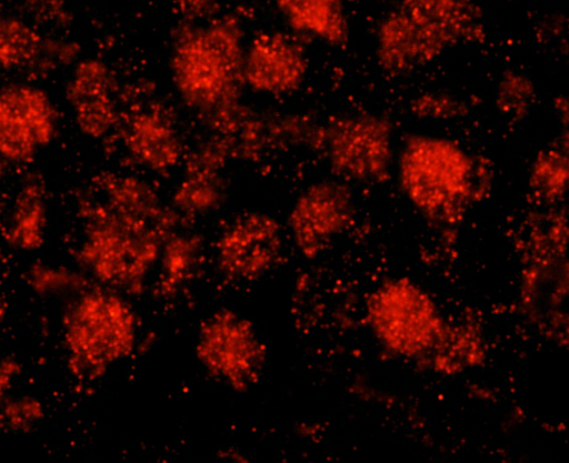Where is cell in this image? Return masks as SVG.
<instances>
[{
  "label": "cell",
  "instance_id": "cell-6",
  "mask_svg": "<svg viewBox=\"0 0 569 463\" xmlns=\"http://www.w3.org/2000/svg\"><path fill=\"white\" fill-rule=\"evenodd\" d=\"M371 324L391 350L423 356L443 339L441 320L428 295L408 280L385 283L369 301Z\"/></svg>",
  "mask_w": 569,
  "mask_h": 463
},
{
  "label": "cell",
  "instance_id": "cell-18",
  "mask_svg": "<svg viewBox=\"0 0 569 463\" xmlns=\"http://www.w3.org/2000/svg\"><path fill=\"white\" fill-rule=\"evenodd\" d=\"M46 41L19 18L0 16V71L24 70L40 62Z\"/></svg>",
  "mask_w": 569,
  "mask_h": 463
},
{
  "label": "cell",
  "instance_id": "cell-1",
  "mask_svg": "<svg viewBox=\"0 0 569 463\" xmlns=\"http://www.w3.org/2000/svg\"><path fill=\"white\" fill-rule=\"evenodd\" d=\"M171 225L151 187L134 177L110 175L102 181V200L84 213L79 261L109 289L139 293Z\"/></svg>",
  "mask_w": 569,
  "mask_h": 463
},
{
  "label": "cell",
  "instance_id": "cell-14",
  "mask_svg": "<svg viewBox=\"0 0 569 463\" xmlns=\"http://www.w3.org/2000/svg\"><path fill=\"white\" fill-rule=\"evenodd\" d=\"M229 154L221 139L208 142L193 153L172 198L180 213L202 215L221 204L226 189L221 171Z\"/></svg>",
  "mask_w": 569,
  "mask_h": 463
},
{
  "label": "cell",
  "instance_id": "cell-25",
  "mask_svg": "<svg viewBox=\"0 0 569 463\" xmlns=\"http://www.w3.org/2000/svg\"><path fill=\"white\" fill-rule=\"evenodd\" d=\"M20 372L21 365L16 358L0 355V405L11 395Z\"/></svg>",
  "mask_w": 569,
  "mask_h": 463
},
{
  "label": "cell",
  "instance_id": "cell-23",
  "mask_svg": "<svg viewBox=\"0 0 569 463\" xmlns=\"http://www.w3.org/2000/svg\"><path fill=\"white\" fill-rule=\"evenodd\" d=\"M27 282L34 293L52 295L79 289L81 278L66 268L39 263L28 271Z\"/></svg>",
  "mask_w": 569,
  "mask_h": 463
},
{
  "label": "cell",
  "instance_id": "cell-16",
  "mask_svg": "<svg viewBox=\"0 0 569 463\" xmlns=\"http://www.w3.org/2000/svg\"><path fill=\"white\" fill-rule=\"evenodd\" d=\"M277 3L295 31L332 46L347 40L348 22L341 0H277Z\"/></svg>",
  "mask_w": 569,
  "mask_h": 463
},
{
  "label": "cell",
  "instance_id": "cell-10",
  "mask_svg": "<svg viewBox=\"0 0 569 463\" xmlns=\"http://www.w3.org/2000/svg\"><path fill=\"white\" fill-rule=\"evenodd\" d=\"M353 200L346 184L319 181L307 188L291 207L288 224L296 246L308 259L318 256L347 227Z\"/></svg>",
  "mask_w": 569,
  "mask_h": 463
},
{
  "label": "cell",
  "instance_id": "cell-11",
  "mask_svg": "<svg viewBox=\"0 0 569 463\" xmlns=\"http://www.w3.org/2000/svg\"><path fill=\"white\" fill-rule=\"evenodd\" d=\"M282 250L278 221L263 212H250L237 218L220 234L216 252L224 275L253 281L277 263Z\"/></svg>",
  "mask_w": 569,
  "mask_h": 463
},
{
  "label": "cell",
  "instance_id": "cell-15",
  "mask_svg": "<svg viewBox=\"0 0 569 463\" xmlns=\"http://www.w3.org/2000/svg\"><path fill=\"white\" fill-rule=\"evenodd\" d=\"M124 144L139 164L157 172L174 168L183 152L173 122L164 112L156 109L141 111L131 119Z\"/></svg>",
  "mask_w": 569,
  "mask_h": 463
},
{
  "label": "cell",
  "instance_id": "cell-8",
  "mask_svg": "<svg viewBox=\"0 0 569 463\" xmlns=\"http://www.w3.org/2000/svg\"><path fill=\"white\" fill-rule=\"evenodd\" d=\"M320 148L338 177L358 182H380L392 159V128L381 115L349 117L320 129Z\"/></svg>",
  "mask_w": 569,
  "mask_h": 463
},
{
  "label": "cell",
  "instance_id": "cell-17",
  "mask_svg": "<svg viewBox=\"0 0 569 463\" xmlns=\"http://www.w3.org/2000/svg\"><path fill=\"white\" fill-rule=\"evenodd\" d=\"M48 227V208L43 184L29 179L20 188L9 219L8 240L26 252L39 250L44 241Z\"/></svg>",
  "mask_w": 569,
  "mask_h": 463
},
{
  "label": "cell",
  "instance_id": "cell-9",
  "mask_svg": "<svg viewBox=\"0 0 569 463\" xmlns=\"http://www.w3.org/2000/svg\"><path fill=\"white\" fill-rule=\"evenodd\" d=\"M57 115L48 94L27 83L0 89V157L14 163L31 161L52 141Z\"/></svg>",
  "mask_w": 569,
  "mask_h": 463
},
{
  "label": "cell",
  "instance_id": "cell-19",
  "mask_svg": "<svg viewBox=\"0 0 569 463\" xmlns=\"http://www.w3.org/2000/svg\"><path fill=\"white\" fill-rule=\"evenodd\" d=\"M200 252V239L191 234H169L161 253L162 293H172L190 274Z\"/></svg>",
  "mask_w": 569,
  "mask_h": 463
},
{
  "label": "cell",
  "instance_id": "cell-7",
  "mask_svg": "<svg viewBox=\"0 0 569 463\" xmlns=\"http://www.w3.org/2000/svg\"><path fill=\"white\" fill-rule=\"evenodd\" d=\"M196 355L212 376L242 392L259 379L267 348L250 320L234 311L222 310L201 324Z\"/></svg>",
  "mask_w": 569,
  "mask_h": 463
},
{
  "label": "cell",
  "instance_id": "cell-27",
  "mask_svg": "<svg viewBox=\"0 0 569 463\" xmlns=\"http://www.w3.org/2000/svg\"><path fill=\"white\" fill-rule=\"evenodd\" d=\"M1 8H2V3H1V0H0V16H1Z\"/></svg>",
  "mask_w": 569,
  "mask_h": 463
},
{
  "label": "cell",
  "instance_id": "cell-2",
  "mask_svg": "<svg viewBox=\"0 0 569 463\" xmlns=\"http://www.w3.org/2000/svg\"><path fill=\"white\" fill-rule=\"evenodd\" d=\"M244 51L233 18L181 27L173 39L170 71L183 102L222 125L231 121L244 83Z\"/></svg>",
  "mask_w": 569,
  "mask_h": 463
},
{
  "label": "cell",
  "instance_id": "cell-26",
  "mask_svg": "<svg viewBox=\"0 0 569 463\" xmlns=\"http://www.w3.org/2000/svg\"><path fill=\"white\" fill-rule=\"evenodd\" d=\"M23 1H26L28 3H31V4H37V3H40L43 0H23Z\"/></svg>",
  "mask_w": 569,
  "mask_h": 463
},
{
  "label": "cell",
  "instance_id": "cell-13",
  "mask_svg": "<svg viewBox=\"0 0 569 463\" xmlns=\"http://www.w3.org/2000/svg\"><path fill=\"white\" fill-rule=\"evenodd\" d=\"M116 89V79L103 61L88 58L76 64L64 93L74 123L82 134L100 139L117 124Z\"/></svg>",
  "mask_w": 569,
  "mask_h": 463
},
{
  "label": "cell",
  "instance_id": "cell-24",
  "mask_svg": "<svg viewBox=\"0 0 569 463\" xmlns=\"http://www.w3.org/2000/svg\"><path fill=\"white\" fill-rule=\"evenodd\" d=\"M411 112L420 119L449 120L465 117L467 104L453 94L440 91L423 92L410 102Z\"/></svg>",
  "mask_w": 569,
  "mask_h": 463
},
{
  "label": "cell",
  "instance_id": "cell-12",
  "mask_svg": "<svg viewBox=\"0 0 569 463\" xmlns=\"http://www.w3.org/2000/svg\"><path fill=\"white\" fill-rule=\"evenodd\" d=\"M307 69L303 49L286 33H263L244 51L243 81L263 94L284 95L295 92L302 84Z\"/></svg>",
  "mask_w": 569,
  "mask_h": 463
},
{
  "label": "cell",
  "instance_id": "cell-20",
  "mask_svg": "<svg viewBox=\"0 0 569 463\" xmlns=\"http://www.w3.org/2000/svg\"><path fill=\"white\" fill-rule=\"evenodd\" d=\"M537 92L533 82L519 72L507 71L496 90V104L509 119H523L535 104Z\"/></svg>",
  "mask_w": 569,
  "mask_h": 463
},
{
  "label": "cell",
  "instance_id": "cell-4",
  "mask_svg": "<svg viewBox=\"0 0 569 463\" xmlns=\"http://www.w3.org/2000/svg\"><path fill=\"white\" fill-rule=\"evenodd\" d=\"M62 326L68 365L81 380L100 378L134 348L133 311L110 289L81 291L66 311Z\"/></svg>",
  "mask_w": 569,
  "mask_h": 463
},
{
  "label": "cell",
  "instance_id": "cell-5",
  "mask_svg": "<svg viewBox=\"0 0 569 463\" xmlns=\"http://www.w3.org/2000/svg\"><path fill=\"white\" fill-rule=\"evenodd\" d=\"M476 169L462 148L432 135L409 137L399 158L405 194L421 213L441 222L457 219L470 203Z\"/></svg>",
  "mask_w": 569,
  "mask_h": 463
},
{
  "label": "cell",
  "instance_id": "cell-22",
  "mask_svg": "<svg viewBox=\"0 0 569 463\" xmlns=\"http://www.w3.org/2000/svg\"><path fill=\"white\" fill-rule=\"evenodd\" d=\"M44 417L43 403L30 394L10 395L0 405V431L26 434L40 424Z\"/></svg>",
  "mask_w": 569,
  "mask_h": 463
},
{
  "label": "cell",
  "instance_id": "cell-3",
  "mask_svg": "<svg viewBox=\"0 0 569 463\" xmlns=\"http://www.w3.org/2000/svg\"><path fill=\"white\" fill-rule=\"evenodd\" d=\"M482 37L481 13L471 0H401L378 28L377 61L387 72L402 73Z\"/></svg>",
  "mask_w": 569,
  "mask_h": 463
},
{
  "label": "cell",
  "instance_id": "cell-21",
  "mask_svg": "<svg viewBox=\"0 0 569 463\" xmlns=\"http://www.w3.org/2000/svg\"><path fill=\"white\" fill-rule=\"evenodd\" d=\"M530 180L535 193L551 201L559 200L567 188V157L560 150L542 152L535 161Z\"/></svg>",
  "mask_w": 569,
  "mask_h": 463
}]
</instances>
